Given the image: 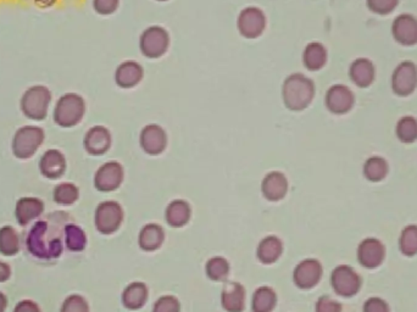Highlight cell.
Listing matches in <instances>:
<instances>
[{
  "instance_id": "cell-1",
  "label": "cell",
  "mask_w": 417,
  "mask_h": 312,
  "mask_svg": "<svg viewBox=\"0 0 417 312\" xmlns=\"http://www.w3.org/2000/svg\"><path fill=\"white\" fill-rule=\"evenodd\" d=\"M54 214L48 220H42L33 225L26 238V247L32 257L41 260H54L62 257L64 250V228L57 231V223L54 222Z\"/></svg>"
},
{
  "instance_id": "cell-2",
  "label": "cell",
  "mask_w": 417,
  "mask_h": 312,
  "mask_svg": "<svg viewBox=\"0 0 417 312\" xmlns=\"http://www.w3.org/2000/svg\"><path fill=\"white\" fill-rule=\"evenodd\" d=\"M282 96L285 105L290 110H304L315 96V85L303 73H292L283 83Z\"/></svg>"
},
{
  "instance_id": "cell-3",
  "label": "cell",
  "mask_w": 417,
  "mask_h": 312,
  "mask_svg": "<svg viewBox=\"0 0 417 312\" xmlns=\"http://www.w3.org/2000/svg\"><path fill=\"white\" fill-rule=\"evenodd\" d=\"M86 112V103L76 93H67L57 101L54 109V121L57 126L70 128L82 121Z\"/></svg>"
},
{
  "instance_id": "cell-4",
  "label": "cell",
  "mask_w": 417,
  "mask_h": 312,
  "mask_svg": "<svg viewBox=\"0 0 417 312\" xmlns=\"http://www.w3.org/2000/svg\"><path fill=\"white\" fill-rule=\"evenodd\" d=\"M51 101V93L46 87L33 86L21 98V110L27 119L42 121L46 117Z\"/></svg>"
},
{
  "instance_id": "cell-5",
  "label": "cell",
  "mask_w": 417,
  "mask_h": 312,
  "mask_svg": "<svg viewBox=\"0 0 417 312\" xmlns=\"http://www.w3.org/2000/svg\"><path fill=\"white\" fill-rule=\"evenodd\" d=\"M46 139L41 127L24 126L16 131L12 138V153L17 159L26 160L36 154Z\"/></svg>"
},
{
  "instance_id": "cell-6",
  "label": "cell",
  "mask_w": 417,
  "mask_h": 312,
  "mask_svg": "<svg viewBox=\"0 0 417 312\" xmlns=\"http://www.w3.org/2000/svg\"><path fill=\"white\" fill-rule=\"evenodd\" d=\"M391 88L398 96H411L417 88V65L411 60L399 62L393 70Z\"/></svg>"
},
{
  "instance_id": "cell-7",
  "label": "cell",
  "mask_w": 417,
  "mask_h": 312,
  "mask_svg": "<svg viewBox=\"0 0 417 312\" xmlns=\"http://www.w3.org/2000/svg\"><path fill=\"white\" fill-rule=\"evenodd\" d=\"M123 221V210L116 202L107 200L98 205L94 214V225L99 233L112 234L121 227Z\"/></svg>"
},
{
  "instance_id": "cell-8",
  "label": "cell",
  "mask_w": 417,
  "mask_h": 312,
  "mask_svg": "<svg viewBox=\"0 0 417 312\" xmlns=\"http://www.w3.org/2000/svg\"><path fill=\"white\" fill-rule=\"evenodd\" d=\"M362 284L360 275L349 265H339L332 271V288L341 297H354L360 291Z\"/></svg>"
},
{
  "instance_id": "cell-9",
  "label": "cell",
  "mask_w": 417,
  "mask_h": 312,
  "mask_svg": "<svg viewBox=\"0 0 417 312\" xmlns=\"http://www.w3.org/2000/svg\"><path fill=\"white\" fill-rule=\"evenodd\" d=\"M170 46L168 31L160 26H152L143 32L139 40V46L143 54L155 59L163 55Z\"/></svg>"
},
{
  "instance_id": "cell-10",
  "label": "cell",
  "mask_w": 417,
  "mask_h": 312,
  "mask_svg": "<svg viewBox=\"0 0 417 312\" xmlns=\"http://www.w3.org/2000/svg\"><path fill=\"white\" fill-rule=\"evenodd\" d=\"M356 257L362 267L369 270L377 268L386 259V247L378 238H365L357 245Z\"/></svg>"
},
{
  "instance_id": "cell-11",
  "label": "cell",
  "mask_w": 417,
  "mask_h": 312,
  "mask_svg": "<svg viewBox=\"0 0 417 312\" xmlns=\"http://www.w3.org/2000/svg\"><path fill=\"white\" fill-rule=\"evenodd\" d=\"M354 104L355 96L346 85H333L326 93L325 105L332 114L344 115L353 109Z\"/></svg>"
},
{
  "instance_id": "cell-12",
  "label": "cell",
  "mask_w": 417,
  "mask_h": 312,
  "mask_svg": "<svg viewBox=\"0 0 417 312\" xmlns=\"http://www.w3.org/2000/svg\"><path fill=\"white\" fill-rule=\"evenodd\" d=\"M323 268L319 260L305 259L295 266L293 271L294 284L301 289H311L319 284L322 278Z\"/></svg>"
},
{
  "instance_id": "cell-13",
  "label": "cell",
  "mask_w": 417,
  "mask_h": 312,
  "mask_svg": "<svg viewBox=\"0 0 417 312\" xmlns=\"http://www.w3.org/2000/svg\"><path fill=\"white\" fill-rule=\"evenodd\" d=\"M237 26L240 35H245V38L259 37L266 27V16L264 11L255 6L245 8L240 11Z\"/></svg>"
},
{
  "instance_id": "cell-14",
  "label": "cell",
  "mask_w": 417,
  "mask_h": 312,
  "mask_svg": "<svg viewBox=\"0 0 417 312\" xmlns=\"http://www.w3.org/2000/svg\"><path fill=\"white\" fill-rule=\"evenodd\" d=\"M392 35L397 43L404 46L417 44V17L412 14H400L392 22Z\"/></svg>"
},
{
  "instance_id": "cell-15",
  "label": "cell",
  "mask_w": 417,
  "mask_h": 312,
  "mask_svg": "<svg viewBox=\"0 0 417 312\" xmlns=\"http://www.w3.org/2000/svg\"><path fill=\"white\" fill-rule=\"evenodd\" d=\"M123 167L117 162H105L94 175V187L99 191H112L121 186Z\"/></svg>"
},
{
  "instance_id": "cell-16",
  "label": "cell",
  "mask_w": 417,
  "mask_h": 312,
  "mask_svg": "<svg viewBox=\"0 0 417 312\" xmlns=\"http://www.w3.org/2000/svg\"><path fill=\"white\" fill-rule=\"evenodd\" d=\"M139 143L143 150L149 155L161 154L168 146V136L163 127L158 125H148L143 128L139 137Z\"/></svg>"
},
{
  "instance_id": "cell-17",
  "label": "cell",
  "mask_w": 417,
  "mask_h": 312,
  "mask_svg": "<svg viewBox=\"0 0 417 312\" xmlns=\"http://www.w3.org/2000/svg\"><path fill=\"white\" fill-rule=\"evenodd\" d=\"M46 205L39 198L24 197L16 202L15 218L20 226H27L44 214Z\"/></svg>"
},
{
  "instance_id": "cell-18",
  "label": "cell",
  "mask_w": 417,
  "mask_h": 312,
  "mask_svg": "<svg viewBox=\"0 0 417 312\" xmlns=\"http://www.w3.org/2000/svg\"><path fill=\"white\" fill-rule=\"evenodd\" d=\"M83 146L91 155H103L112 146V133L107 127L94 126L87 132Z\"/></svg>"
},
{
  "instance_id": "cell-19",
  "label": "cell",
  "mask_w": 417,
  "mask_h": 312,
  "mask_svg": "<svg viewBox=\"0 0 417 312\" xmlns=\"http://www.w3.org/2000/svg\"><path fill=\"white\" fill-rule=\"evenodd\" d=\"M66 157L57 149L46 150L39 162V171L48 180H57L66 171Z\"/></svg>"
},
{
  "instance_id": "cell-20",
  "label": "cell",
  "mask_w": 417,
  "mask_h": 312,
  "mask_svg": "<svg viewBox=\"0 0 417 312\" xmlns=\"http://www.w3.org/2000/svg\"><path fill=\"white\" fill-rule=\"evenodd\" d=\"M349 77L359 88L371 86L376 78L375 64L367 58H357L349 66Z\"/></svg>"
},
{
  "instance_id": "cell-21",
  "label": "cell",
  "mask_w": 417,
  "mask_h": 312,
  "mask_svg": "<svg viewBox=\"0 0 417 312\" xmlns=\"http://www.w3.org/2000/svg\"><path fill=\"white\" fill-rule=\"evenodd\" d=\"M261 191L267 200L278 202L288 191V180L282 172H270L261 182Z\"/></svg>"
},
{
  "instance_id": "cell-22",
  "label": "cell",
  "mask_w": 417,
  "mask_h": 312,
  "mask_svg": "<svg viewBox=\"0 0 417 312\" xmlns=\"http://www.w3.org/2000/svg\"><path fill=\"white\" fill-rule=\"evenodd\" d=\"M221 304L227 312H242L245 307V289L240 283H227L221 293Z\"/></svg>"
},
{
  "instance_id": "cell-23",
  "label": "cell",
  "mask_w": 417,
  "mask_h": 312,
  "mask_svg": "<svg viewBox=\"0 0 417 312\" xmlns=\"http://www.w3.org/2000/svg\"><path fill=\"white\" fill-rule=\"evenodd\" d=\"M143 69L136 61H125L115 72V81L121 88H132L142 81Z\"/></svg>"
},
{
  "instance_id": "cell-24",
  "label": "cell",
  "mask_w": 417,
  "mask_h": 312,
  "mask_svg": "<svg viewBox=\"0 0 417 312\" xmlns=\"http://www.w3.org/2000/svg\"><path fill=\"white\" fill-rule=\"evenodd\" d=\"M165 239V232L163 227L149 223L143 227L139 236H138V244L145 252H154L163 245Z\"/></svg>"
},
{
  "instance_id": "cell-25",
  "label": "cell",
  "mask_w": 417,
  "mask_h": 312,
  "mask_svg": "<svg viewBox=\"0 0 417 312\" xmlns=\"http://www.w3.org/2000/svg\"><path fill=\"white\" fill-rule=\"evenodd\" d=\"M283 252V243L275 236L265 237L258 245L256 257L265 265H271L280 259Z\"/></svg>"
},
{
  "instance_id": "cell-26",
  "label": "cell",
  "mask_w": 417,
  "mask_h": 312,
  "mask_svg": "<svg viewBox=\"0 0 417 312\" xmlns=\"http://www.w3.org/2000/svg\"><path fill=\"white\" fill-rule=\"evenodd\" d=\"M328 53L320 42H311L303 51V62L308 70L319 71L326 65Z\"/></svg>"
},
{
  "instance_id": "cell-27",
  "label": "cell",
  "mask_w": 417,
  "mask_h": 312,
  "mask_svg": "<svg viewBox=\"0 0 417 312\" xmlns=\"http://www.w3.org/2000/svg\"><path fill=\"white\" fill-rule=\"evenodd\" d=\"M148 300V287L142 282H133L123 289V304L128 310H138Z\"/></svg>"
},
{
  "instance_id": "cell-28",
  "label": "cell",
  "mask_w": 417,
  "mask_h": 312,
  "mask_svg": "<svg viewBox=\"0 0 417 312\" xmlns=\"http://www.w3.org/2000/svg\"><path fill=\"white\" fill-rule=\"evenodd\" d=\"M388 172L389 164L382 156H370L362 165V175L372 183L383 181L388 176Z\"/></svg>"
},
{
  "instance_id": "cell-29",
  "label": "cell",
  "mask_w": 417,
  "mask_h": 312,
  "mask_svg": "<svg viewBox=\"0 0 417 312\" xmlns=\"http://www.w3.org/2000/svg\"><path fill=\"white\" fill-rule=\"evenodd\" d=\"M192 210L187 202L177 199L168 204L165 211V218L168 225L172 227H184L188 223Z\"/></svg>"
},
{
  "instance_id": "cell-30",
  "label": "cell",
  "mask_w": 417,
  "mask_h": 312,
  "mask_svg": "<svg viewBox=\"0 0 417 312\" xmlns=\"http://www.w3.org/2000/svg\"><path fill=\"white\" fill-rule=\"evenodd\" d=\"M87 239L86 232L76 223H66L64 228V244L69 252H81L86 249Z\"/></svg>"
},
{
  "instance_id": "cell-31",
  "label": "cell",
  "mask_w": 417,
  "mask_h": 312,
  "mask_svg": "<svg viewBox=\"0 0 417 312\" xmlns=\"http://www.w3.org/2000/svg\"><path fill=\"white\" fill-rule=\"evenodd\" d=\"M277 305V295L270 287L258 288L253 294L251 309L253 312H272Z\"/></svg>"
},
{
  "instance_id": "cell-32",
  "label": "cell",
  "mask_w": 417,
  "mask_h": 312,
  "mask_svg": "<svg viewBox=\"0 0 417 312\" xmlns=\"http://www.w3.org/2000/svg\"><path fill=\"white\" fill-rule=\"evenodd\" d=\"M20 252V237L12 226L0 228V254L4 257H15Z\"/></svg>"
},
{
  "instance_id": "cell-33",
  "label": "cell",
  "mask_w": 417,
  "mask_h": 312,
  "mask_svg": "<svg viewBox=\"0 0 417 312\" xmlns=\"http://www.w3.org/2000/svg\"><path fill=\"white\" fill-rule=\"evenodd\" d=\"M396 136L398 141L404 144H412L417 141V119L411 115H405L398 120L396 125Z\"/></svg>"
},
{
  "instance_id": "cell-34",
  "label": "cell",
  "mask_w": 417,
  "mask_h": 312,
  "mask_svg": "<svg viewBox=\"0 0 417 312\" xmlns=\"http://www.w3.org/2000/svg\"><path fill=\"white\" fill-rule=\"evenodd\" d=\"M53 199L57 205L70 207L80 199V189L71 182H64L54 188Z\"/></svg>"
},
{
  "instance_id": "cell-35",
  "label": "cell",
  "mask_w": 417,
  "mask_h": 312,
  "mask_svg": "<svg viewBox=\"0 0 417 312\" xmlns=\"http://www.w3.org/2000/svg\"><path fill=\"white\" fill-rule=\"evenodd\" d=\"M398 247L404 257H415L417 254V225H407L402 228Z\"/></svg>"
},
{
  "instance_id": "cell-36",
  "label": "cell",
  "mask_w": 417,
  "mask_h": 312,
  "mask_svg": "<svg viewBox=\"0 0 417 312\" xmlns=\"http://www.w3.org/2000/svg\"><path fill=\"white\" fill-rule=\"evenodd\" d=\"M205 272L211 281H224L229 276V261L222 257H211L205 265Z\"/></svg>"
},
{
  "instance_id": "cell-37",
  "label": "cell",
  "mask_w": 417,
  "mask_h": 312,
  "mask_svg": "<svg viewBox=\"0 0 417 312\" xmlns=\"http://www.w3.org/2000/svg\"><path fill=\"white\" fill-rule=\"evenodd\" d=\"M60 312H91L86 297L80 294H71L64 300Z\"/></svg>"
},
{
  "instance_id": "cell-38",
  "label": "cell",
  "mask_w": 417,
  "mask_h": 312,
  "mask_svg": "<svg viewBox=\"0 0 417 312\" xmlns=\"http://www.w3.org/2000/svg\"><path fill=\"white\" fill-rule=\"evenodd\" d=\"M400 0H366L369 10L377 15H388L397 9Z\"/></svg>"
},
{
  "instance_id": "cell-39",
  "label": "cell",
  "mask_w": 417,
  "mask_h": 312,
  "mask_svg": "<svg viewBox=\"0 0 417 312\" xmlns=\"http://www.w3.org/2000/svg\"><path fill=\"white\" fill-rule=\"evenodd\" d=\"M181 305L176 297L163 295L159 297L153 306V312H179Z\"/></svg>"
},
{
  "instance_id": "cell-40",
  "label": "cell",
  "mask_w": 417,
  "mask_h": 312,
  "mask_svg": "<svg viewBox=\"0 0 417 312\" xmlns=\"http://www.w3.org/2000/svg\"><path fill=\"white\" fill-rule=\"evenodd\" d=\"M315 312H341V304L333 297L323 295L317 299Z\"/></svg>"
},
{
  "instance_id": "cell-41",
  "label": "cell",
  "mask_w": 417,
  "mask_h": 312,
  "mask_svg": "<svg viewBox=\"0 0 417 312\" xmlns=\"http://www.w3.org/2000/svg\"><path fill=\"white\" fill-rule=\"evenodd\" d=\"M362 312H391V307L384 299L380 297H371L364 302Z\"/></svg>"
},
{
  "instance_id": "cell-42",
  "label": "cell",
  "mask_w": 417,
  "mask_h": 312,
  "mask_svg": "<svg viewBox=\"0 0 417 312\" xmlns=\"http://www.w3.org/2000/svg\"><path fill=\"white\" fill-rule=\"evenodd\" d=\"M94 10L100 15H110L118 6V0H93Z\"/></svg>"
},
{
  "instance_id": "cell-43",
  "label": "cell",
  "mask_w": 417,
  "mask_h": 312,
  "mask_svg": "<svg viewBox=\"0 0 417 312\" xmlns=\"http://www.w3.org/2000/svg\"><path fill=\"white\" fill-rule=\"evenodd\" d=\"M12 312H42V309L35 300L24 299L16 304Z\"/></svg>"
},
{
  "instance_id": "cell-44",
  "label": "cell",
  "mask_w": 417,
  "mask_h": 312,
  "mask_svg": "<svg viewBox=\"0 0 417 312\" xmlns=\"http://www.w3.org/2000/svg\"><path fill=\"white\" fill-rule=\"evenodd\" d=\"M11 278V267L9 263L0 260V283H6Z\"/></svg>"
},
{
  "instance_id": "cell-45",
  "label": "cell",
  "mask_w": 417,
  "mask_h": 312,
  "mask_svg": "<svg viewBox=\"0 0 417 312\" xmlns=\"http://www.w3.org/2000/svg\"><path fill=\"white\" fill-rule=\"evenodd\" d=\"M8 307V297L4 293L0 292V312H6Z\"/></svg>"
},
{
  "instance_id": "cell-46",
  "label": "cell",
  "mask_w": 417,
  "mask_h": 312,
  "mask_svg": "<svg viewBox=\"0 0 417 312\" xmlns=\"http://www.w3.org/2000/svg\"><path fill=\"white\" fill-rule=\"evenodd\" d=\"M55 0H36L37 4H39L42 6H51Z\"/></svg>"
},
{
  "instance_id": "cell-47",
  "label": "cell",
  "mask_w": 417,
  "mask_h": 312,
  "mask_svg": "<svg viewBox=\"0 0 417 312\" xmlns=\"http://www.w3.org/2000/svg\"><path fill=\"white\" fill-rule=\"evenodd\" d=\"M160 1H163V0H160Z\"/></svg>"
}]
</instances>
